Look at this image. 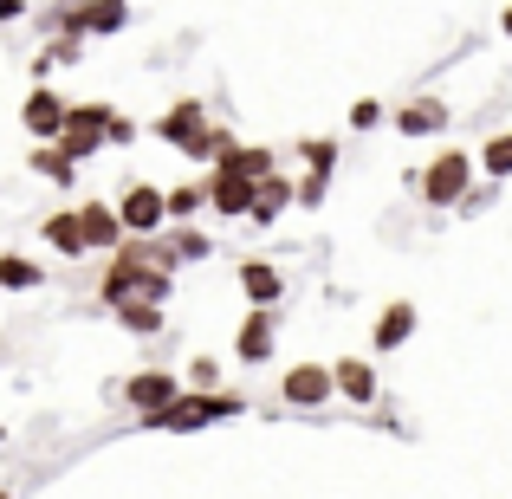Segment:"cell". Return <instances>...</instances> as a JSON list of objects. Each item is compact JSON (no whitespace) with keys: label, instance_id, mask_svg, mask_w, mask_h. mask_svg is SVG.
Masks as SVG:
<instances>
[{"label":"cell","instance_id":"6da1fadb","mask_svg":"<svg viewBox=\"0 0 512 499\" xmlns=\"http://www.w3.org/2000/svg\"><path fill=\"white\" fill-rule=\"evenodd\" d=\"M150 137L163 143V150L188 156L195 169H208V163H214V150H221V143H234V130L208 117L201 91H182V98H169V104H163V117L150 124Z\"/></svg>","mask_w":512,"mask_h":499},{"label":"cell","instance_id":"7a4b0ae2","mask_svg":"<svg viewBox=\"0 0 512 499\" xmlns=\"http://www.w3.org/2000/svg\"><path fill=\"white\" fill-rule=\"evenodd\" d=\"M234 415H247V396L240 389H195V383H182L175 389V402H163L156 415H143V428H163V435H201V428H214V422H234Z\"/></svg>","mask_w":512,"mask_h":499},{"label":"cell","instance_id":"3957f363","mask_svg":"<svg viewBox=\"0 0 512 499\" xmlns=\"http://www.w3.org/2000/svg\"><path fill=\"white\" fill-rule=\"evenodd\" d=\"M467 182H474V156H467L461 143H441V150L415 169V195H422L435 214H454V201L467 195Z\"/></svg>","mask_w":512,"mask_h":499},{"label":"cell","instance_id":"277c9868","mask_svg":"<svg viewBox=\"0 0 512 499\" xmlns=\"http://www.w3.org/2000/svg\"><path fill=\"white\" fill-rule=\"evenodd\" d=\"M383 117L396 124V137H402V143L448 137V124H454V111H448V98H441V91H415V98H402L396 111H383Z\"/></svg>","mask_w":512,"mask_h":499},{"label":"cell","instance_id":"5b68a950","mask_svg":"<svg viewBox=\"0 0 512 499\" xmlns=\"http://www.w3.org/2000/svg\"><path fill=\"white\" fill-rule=\"evenodd\" d=\"M104 117H111V104H65V124H59V137H52V143L85 169L91 156L104 150Z\"/></svg>","mask_w":512,"mask_h":499},{"label":"cell","instance_id":"8992f818","mask_svg":"<svg viewBox=\"0 0 512 499\" xmlns=\"http://www.w3.org/2000/svg\"><path fill=\"white\" fill-rule=\"evenodd\" d=\"M279 402L286 409H305V415H318V409H331V363H318V357H299L286 376H279Z\"/></svg>","mask_w":512,"mask_h":499},{"label":"cell","instance_id":"52a82bcc","mask_svg":"<svg viewBox=\"0 0 512 499\" xmlns=\"http://www.w3.org/2000/svg\"><path fill=\"white\" fill-rule=\"evenodd\" d=\"M111 208H117V221H124V234H163V221H169L163 214V188L143 182V175H130V182L117 188Z\"/></svg>","mask_w":512,"mask_h":499},{"label":"cell","instance_id":"ba28073f","mask_svg":"<svg viewBox=\"0 0 512 499\" xmlns=\"http://www.w3.org/2000/svg\"><path fill=\"white\" fill-rule=\"evenodd\" d=\"M273 350H279V305H247V318L234 325V357L260 370V363H273Z\"/></svg>","mask_w":512,"mask_h":499},{"label":"cell","instance_id":"9c48e42d","mask_svg":"<svg viewBox=\"0 0 512 499\" xmlns=\"http://www.w3.org/2000/svg\"><path fill=\"white\" fill-rule=\"evenodd\" d=\"M175 389H182V376L150 363V370H137V376H124V383H117V402H124V409L143 422V415H156L163 402H175Z\"/></svg>","mask_w":512,"mask_h":499},{"label":"cell","instance_id":"30bf717a","mask_svg":"<svg viewBox=\"0 0 512 499\" xmlns=\"http://www.w3.org/2000/svg\"><path fill=\"white\" fill-rule=\"evenodd\" d=\"M59 124H65V98L46 85V78H33V91L20 98V130L33 143H52V137H59Z\"/></svg>","mask_w":512,"mask_h":499},{"label":"cell","instance_id":"8fae6325","mask_svg":"<svg viewBox=\"0 0 512 499\" xmlns=\"http://www.w3.org/2000/svg\"><path fill=\"white\" fill-rule=\"evenodd\" d=\"M331 396L350 402V409H370V402L383 396V383H376V363H370V357H338V363H331Z\"/></svg>","mask_w":512,"mask_h":499},{"label":"cell","instance_id":"7c38bea8","mask_svg":"<svg viewBox=\"0 0 512 499\" xmlns=\"http://www.w3.org/2000/svg\"><path fill=\"white\" fill-rule=\"evenodd\" d=\"M201 175H208V214H221V221H247L253 175L247 169H201Z\"/></svg>","mask_w":512,"mask_h":499},{"label":"cell","instance_id":"4fadbf2b","mask_svg":"<svg viewBox=\"0 0 512 499\" xmlns=\"http://www.w3.org/2000/svg\"><path fill=\"white\" fill-rule=\"evenodd\" d=\"M422 331V312H415V299H389L383 312H376V325H370V350H383V357H396L409 337Z\"/></svg>","mask_w":512,"mask_h":499},{"label":"cell","instance_id":"5bb4252c","mask_svg":"<svg viewBox=\"0 0 512 499\" xmlns=\"http://www.w3.org/2000/svg\"><path fill=\"white\" fill-rule=\"evenodd\" d=\"M292 182H299V175H286V169H266V175H253V201H247V221H253V227H273L279 214L292 208Z\"/></svg>","mask_w":512,"mask_h":499},{"label":"cell","instance_id":"9a60e30c","mask_svg":"<svg viewBox=\"0 0 512 499\" xmlns=\"http://www.w3.org/2000/svg\"><path fill=\"white\" fill-rule=\"evenodd\" d=\"M234 279H240V299H247V305H279V299H286V273H279L273 260H260V253L240 260Z\"/></svg>","mask_w":512,"mask_h":499},{"label":"cell","instance_id":"2e32d148","mask_svg":"<svg viewBox=\"0 0 512 499\" xmlns=\"http://www.w3.org/2000/svg\"><path fill=\"white\" fill-rule=\"evenodd\" d=\"M78 227H85V253H111L117 240H124V221H117L111 201H78Z\"/></svg>","mask_w":512,"mask_h":499},{"label":"cell","instance_id":"e0dca14e","mask_svg":"<svg viewBox=\"0 0 512 499\" xmlns=\"http://www.w3.org/2000/svg\"><path fill=\"white\" fill-rule=\"evenodd\" d=\"M39 240H46L59 260H85V227H78V208H52L39 221Z\"/></svg>","mask_w":512,"mask_h":499},{"label":"cell","instance_id":"ac0fdd59","mask_svg":"<svg viewBox=\"0 0 512 499\" xmlns=\"http://www.w3.org/2000/svg\"><path fill=\"white\" fill-rule=\"evenodd\" d=\"M26 169H33L39 182H52V188H78V163L59 150V143H33V150H26Z\"/></svg>","mask_w":512,"mask_h":499},{"label":"cell","instance_id":"d6986e66","mask_svg":"<svg viewBox=\"0 0 512 499\" xmlns=\"http://www.w3.org/2000/svg\"><path fill=\"white\" fill-rule=\"evenodd\" d=\"M208 208V175H182L175 188H163V214L169 221H195Z\"/></svg>","mask_w":512,"mask_h":499},{"label":"cell","instance_id":"ffe728a7","mask_svg":"<svg viewBox=\"0 0 512 499\" xmlns=\"http://www.w3.org/2000/svg\"><path fill=\"white\" fill-rule=\"evenodd\" d=\"M169 227V253H175V266H201V260H214V240L201 234L195 221H163Z\"/></svg>","mask_w":512,"mask_h":499},{"label":"cell","instance_id":"44dd1931","mask_svg":"<svg viewBox=\"0 0 512 499\" xmlns=\"http://www.w3.org/2000/svg\"><path fill=\"white\" fill-rule=\"evenodd\" d=\"M46 286V260L33 253H0V292H39Z\"/></svg>","mask_w":512,"mask_h":499},{"label":"cell","instance_id":"7402d4cb","mask_svg":"<svg viewBox=\"0 0 512 499\" xmlns=\"http://www.w3.org/2000/svg\"><path fill=\"white\" fill-rule=\"evenodd\" d=\"M130 26V0H85V39H117Z\"/></svg>","mask_w":512,"mask_h":499},{"label":"cell","instance_id":"603a6c76","mask_svg":"<svg viewBox=\"0 0 512 499\" xmlns=\"http://www.w3.org/2000/svg\"><path fill=\"white\" fill-rule=\"evenodd\" d=\"M111 318L124 325L130 337H156L163 331V305H150V299H124V305H111Z\"/></svg>","mask_w":512,"mask_h":499},{"label":"cell","instance_id":"cb8c5ba5","mask_svg":"<svg viewBox=\"0 0 512 499\" xmlns=\"http://www.w3.org/2000/svg\"><path fill=\"white\" fill-rule=\"evenodd\" d=\"M299 163H305V175H338L344 143H338V137H305V143H299Z\"/></svg>","mask_w":512,"mask_h":499},{"label":"cell","instance_id":"d4e9b609","mask_svg":"<svg viewBox=\"0 0 512 499\" xmlns=\"http://www.w3.org/2000/svg\"><path fill=\"white\" fill-rule=\"evenodd\" d=\"M474 169H487L493 182H506L512 175V130H493L487 143H480V156H474Z\"/></svg>","mask_w":512,"mask_h":499},{"label":"cell","instance_id":"484cf974","mask_svg":"<svg viewBox=\"0 0 512 499\" xmlns=\"http://www.w3.org/2000/svg\"><path fill=\"white\" fill-rule=\"evenodd\" d=\"M46 26H52V33H65V39H85V0H52Z\"/></svg>","mask_w":512,"mask_h":499},{"label":"cell","instance_id":"4316f807","mask_svg":"<svg viewBox=\"0 0 512 499\" xmlns=\"http://www.w3.org/2000/svg\"><path fill=\"white\" fill-rule=\"evenodd\" d=\"M143 130H137V117H124V111H111L104 117V150H130Z\"/></svg>","mask_w":512,"mask_h":499},{"label":"cell","instance_id":"83f0119b","mask_svg":"<svg viewBox=\"0 0 512 499\" xmlns=\"http://www.w3.org/2000/svg\"><path fill=\"white\" fill-rule=\"evenodd\" d=\"M182 383L214 389V383H221V363H214V357H188V376H182Z\"/></svg>","mask_w":512,"mask_h":499},{"label":"cell","instance_id":"f1b7e54d","mask_svg":"<svg viewBox=\"0 0 512 499\" xmlns=\"http://www.w3.org/2000/svg\"><path fill=\"white\" fill-rule=\"evenodd\" d=\"M376 124H383V104H376V98H357V104H350V130H376Z\"/></svg>","mask_w":512,"mask_h":499},{"label":"cell","instance_id":"f546056e","mask_svg":"<svg viewBox=\"0 0 512 499\" xmlns=\"http://www.w3.org/2000/svg\"><path fill=\"white\" fill-rule=\"evenodd\" d=\"M13 20H26V0H0V26H13Z\"/></svg>","mask_w":512,"mask_h":499},{"label":"cell","instance_id":"4dcf8cb0","mask_svg":"<svg viewBox=\"0 0 512 499\" xmlns=\"http://www.w3.org/2000/svg\"><path fill=\"white\" fill-rule=\"evenodd\" d=\"M500 33H506V39H512V7H506V13H500Z\"/></svg>","mask_w":512,"mask_h":499},{"label":"cell","instance_id":"1f68e13d","mask_svg":"<svg viewBox=\"0 0 512 499\" xmlns=\"http://www.w3.org/2000/svg\"><path fill=\"white\" fill-rule=\"evenodd\" d=\"M0 448H7V422H0Z\"/></svg>","mask_w":512,"mask_h":499}]
</instances>
